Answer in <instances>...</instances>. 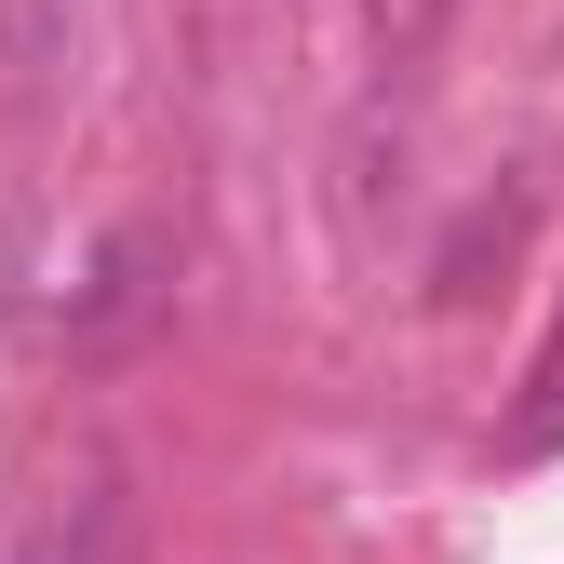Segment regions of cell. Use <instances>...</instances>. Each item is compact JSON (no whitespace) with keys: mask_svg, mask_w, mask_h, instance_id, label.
<instances>
[{"mask_svg":"<svg viewBox=\"0 0 564 564\" xmlns=\"http://www.w3.org/2000/svg\"><path fill=\"white\" fill-rule=\"evenodd\" d=\"M498 457H564V336L538 349V377H524V403H511V431H498Z\"/></svg>","mask_w":564,"mask_h":564,"instance_id":"obj_1","label":"cell"}]
</instances>
